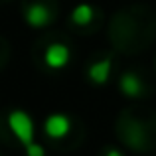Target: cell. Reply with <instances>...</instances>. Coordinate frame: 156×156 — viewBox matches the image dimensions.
<instances>
[{
    "label": "cell",
    "mask_w": 156,
    "mask_h": 156,
    "mask_svg": "<svg viewBox=\"0 0 156 156\" xmlns=\"http://www.w3.org/2000/svg\"><path fill=\"white\" fill-rule=\"evenodd\" d=\"M8 129L12 130V134L20 140L22 146H28L30 142H34V134H36L34 121L26 111H20V109L12 111L8 115Z\"/></svg>",
    "instance_id": "6da1fadb"
},
{
    "label": "cell",
    "mask_w": 156,
    "mask_h": 156,
    "mask_svg": "<svg viewBox=\"0 0 156 156\" xmlns=\"http://www.w3.org/2000/svg\"><path fill=\"white\" fill-rule=\"evenodd\" d=\"M44 130H46V134L50 138H53V140L65 138L71 133V119L63 113H53L44 121Z\"/></svg>",
    "instance_id": "7a4b0ae2"
},
{
    "label": "cell",
    "mask_w": 156,
    "mask_h": 156,
    "mask_svg": "<svg viewBox=\"0 0 156 156\" xmlns=\"http://www.w3.org/2000/svg\"><path fill=\"white\" fill-rule=\"evenodd\" d=\"M69 59H71L69 48L65 44H59V42L50 44L46 53H44V61H46V65L50 69H63L69 63Z\"/></svg>",
    "instance_id": "3957f363"
},
{
    "label": "cell",
    "mask_w": 156,
    "mask_h": 156,
    "mask_svg": "<svg viewBox=\"0 0 156 156\" xmlns=\"http://www.w3.org/2000/svg\"><path fill=\"white\" fill-rule=\"evenodd\" d=\"M24 18H26V24L32 28H44L51 22V12L48 6L44 4H30L24 12Z\"/></svg>",
    "instance_id": "277c9868"
},
{
    "label": "cell",
    "mask_w": 156,
    "mask_h": 156,
    "mask_svg": "<svg viewBox=\"0 0 156 156\" xmlns=\"http://www.w3.org/2000/svg\"><path fill=\"white\" fill-rule=\"evenodd\" d=\"M119 89L125 97H130V99H136V97L142 95L144 91V85H142V79L133 71H126L121 75L119 79Z\"/></svg>",
    "instance_id": "5b68a950"
},
{
    "label": "cell",
    "mask_w": 156,
    "mask_h": 156,
    "mask_svg": "<svg viewBox=\"0 0 156 156\" xmlns=\"http://www.w3.org/2000/svg\"><path fill=\"white\" fill-rule=\"evenodd\" d=\"M109 75H111V59L109 57L91 63L89 69H87V77L95 85H105L107 81H109Z\"/></svg>",
    "instance_id": "8992f818"
},
{
    "label": "cell",
    "mask_w": 156,
    "mask_h": 156,
    "mask_svg": "<svg viewBox=\"0 0 156 156\" xmlns=\"http://www.w3.org/2000/svg\"><path fill=\"white\" fill-rule=\"evenodd\" d=\"M93 20V8L89 4H79V6L73 8L71 12V22L77 24V26H87Z\"/></svg>",
    "instance_id": "52a82bcc"
},
{
    "label": "cell",
    "mask_w": 156,
    "mask_h": 156,
    "mask_svg": "<svg viewBox=\"0 0 156 156\" xmlns=\"http://www.w3.org/2000/svg\"><path fill=\"white\" fill-rule=\"evenodd\" d=\"M24 150H26V156H46V148H44L42 144H38V142H30L28 146H24Z\"/></svg>",
    "instance_id": "ba28073f"
},
{
    "label": "cell",
    "mask_w": 156,
    "mask_h": 156,
    "mask_svg": "<svg viewBox=\"0 0 156 156\" xmlns=\"http://www.w3.org/2000/svg\"><path fill=\"white\" fill-rule=\"evenodd\" d=\"M105 156H125V154H122V152H121L119 148H107Z\"/></svg>",
    "instance_id": "9c48e42d"
}]
</instances>
